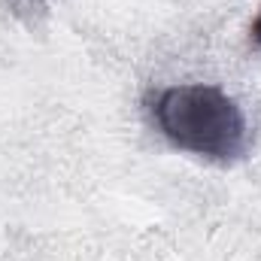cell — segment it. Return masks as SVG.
<instances>
[{"label": "cell", "instance_id": "6da1fadb", "mask_svg": "<svg viewBox=\"0 0 261 261\" xmlns=\"http://www.w3.org/2000/svg\"><path fill=\"white\" fill-rule=\"evenodd\" d=\"M149 116L167 143L231 164L249 152V125L234 97L206 82L167 85L149 97Z\"/></svg>", "mask_w": 261, "mask_h": 261}, {"label": "cell", "instance_id": "7a4b0ae2", "mask_svg": "<svg viewBox=\"0 0 261 261\" xmlns=\"http://www.w3.org/2000/svg\"><path fill=\"white\" fill-rule=\"evenodd\" d=\"M252 43L261 49V9H258V15H255V21H252Z\"/></svg>", "mask_w": 261, "mask_h": 261}]
</instances>
